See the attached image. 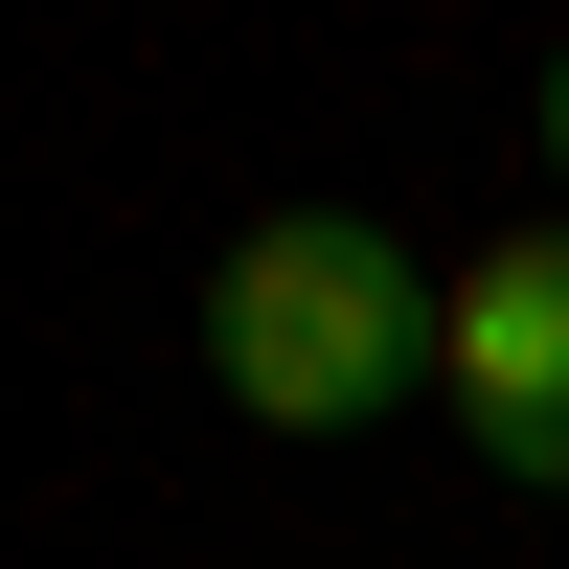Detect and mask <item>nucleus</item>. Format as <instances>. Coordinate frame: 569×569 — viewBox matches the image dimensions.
<instances>
[{"label":"nucleus","mask_w":569,"mask_h":569,"mask_svg":"<svg viewBox=\"0 0 569 569\" xmlns=\"http://www.w3.org/2000/svg\"><path fill=\"white\" fill-rule=\"evenodd\" d=\"M433 410H456V433L501 456V479H547V501H569V206H547V228H501V251L456 273Z\"/></svg>","instance_id":"obj_2"},{"label":"nucleus","mask_w":569,"mask_h":569,"mask_svg":"<svg viewBox=\"0 0 569 569\" xmlns=\"http://www.w3.org/2000/svg\"><path fill=\"white\" fill-rule=\"evenodd\" d=\"M547 182H569V46H547Z\"/></svg>","instance_id":"obj_3"},{"label":"nucleus","mask_w":569,"mask_h":569,"mask_svg":"<svg viewBox=\"0 0 569 569\" xmlns=\"http://www.w3.org/2000/svg\"><path fill=\"white\" fill-rule=\"evenodd\" d=\"M433 342H456V297L365 206H273L251 251L206 273V388L251 410V433H388V410L433 388Z\"/></svg>","instance_id":"obj_1"}]
</instances>
